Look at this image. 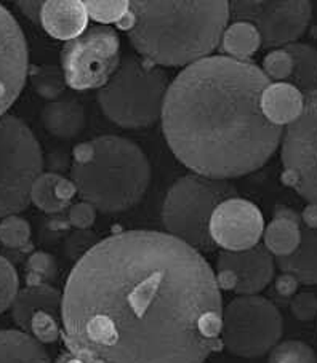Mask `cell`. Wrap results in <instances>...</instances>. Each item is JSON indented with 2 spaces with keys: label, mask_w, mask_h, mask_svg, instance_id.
I'll list each match as a JSON object with an SVG mask.
<instances>
[{
  "label": "cell",
  "mask_w": 317,
  "mask_h": 363,
  "mask_svg": "<svg viewBox=\"0 0 317 363\" xmlns=\"http://www.w3.org/2000/svg\"><path fill=\"white\" fill-rule=\"evenodd\" d=\"M284 274H290L304 285H317V229L301 228L300 245L290 256L277 258Z\"/></svg>",
  "instance_id": "obj_20"
},
{
  "label": "cell",
  "mask_w": 317,
  "mask_h": 363,
  "mask_svg": "<svg viewBox=\"0 0 317 363\" xmlns=\"http://www.w3.org/2000/svg\"><path fill=\"white\" fill-rule=\"evenodd\" d=\"M294 71V60L285 48L274 50L269 55H266L263 61V72L269 80H289Z\"/></svg>",
  "instance_id": "obj_31"
},
{
  "label": "cell",
  "mask_w": 317,
  "mask_h": 363,
  "mask_svg": "<svg viewBox=\"0 0 317 363\" xmlns=\"http://www.w3.org/2000/svg\"><path fill=\"white\" fill-rule=\"evenodd\" d=\"M72 155H74V164L87 165L93 160V155H95V147H93L91 141L77 144V146L74 147Z\"/></svg>",
  "instance_id": "obj_37"
},
{
  "label": "cell",
  "mask_w": 317,
  "mask_h": 363,
  "mask_svg": "<svg viewBox=\"0 0 317 363\" xmlns=\"http://www.w3.org/2000/svg\"><path fill=\"white\" fill-rule=\"evenodd\" d=\"M304 108V96L287 82L271 84L261 98V109L271 123L282 127L295 122Z\"/></svg>",
  "instance_id": "obj_18"
},
{
  "label": "cell",
  "mask_w": 317,
  "mask_h": 363,
  "mask_svg": "<svg viewBox=\"0 0 317 363\" xmlns=\"http://www.w3.org/2000/svg\"><path fill=\"white\" fill-rule=\"evenodd\" d=\"M28 284L40 285L53 280L58 272L57 261L52 255L45 252H35L28 259Z\"/></svg>",
  "instance_id": "obj_28"
},
{
  "label": "cell",
  "mask_w": 317,
  "mask_h": 363,
  "mask_svg": "<svg viewBox=\"0 0 317 363\" xmlns=\"http://www.w3.org/2000/svg\"><path fill=\"white\" fill-rule=\"evenodd\" d=\"M169 76L162 67L136 56L121 60L108 84L98 91V104L122 128H148L162 116Z\"/></svg>",
  "instance_id": "obj_5"
},
{
  "label": "cell",
  "mask_w": 317,
  "mask_h": 363,
  "mask_svg": "<svg viewBox=\"0 0 317 363\" xmlns=\"http://www.w3.org/2000/svg\"><path fill=\"white\" fill-rule=\"evenodd\" d=\"M294 60V71L289 84L300 90L303 96L317 91V50L308 43H291L285 47Z\"/></svg>",
  "instance_id": "obj_22"
},
{
  "label": "cell",
  "mask_w": 317,
  "mask_h": 363,
  "mask_svg": "<svg viewBox=\"0 0 317 363\" xmlns=\"http://www.w3.org/2000/svg\"><path fill=\"white\" fill-rule=\"evenodd\" d=\"M263 233L265 221L258 206L240 197L223 202L210 220L211 240L226 252L257 247Z\"/></svg>",
  "instance_id": "obj_13"
},
{
  "label": "cell",
  "mask_w": 317,
  "mask_h": 363,
  "mask_svg": "<svg viewBox=\"0 0 317 363\" xmlns=\"http://www.w3.org/2000/svg\"><path fill=\"white\" fill-rule=\"evenodd\" d=\"M60 178L61 174L58 173H42L34 181L33 189H30V202L47 215H58L67 206L61 203L55 194V187H57Z\"/></svg>",
  "instance_id": "obj_24"
},
{
  "label": "cell",
  "mask_w": 317,
  "mask_h": 363,
  "mask_svg": "<svg viewBox=\"0 0 317 363\" xmlns=\"http://www.w3.org/2000/svg\"><path fill=\"white\" fill-rule=\"evenodd\" d=\"M89 18L98 23H121L130 10L128 2H84Z\"/></svg>",
  "instance_id": "obj_29"
},
{
  "label": "cell",
  "mask_w": 317,
  "mask_h": 363,
  "mask_svg": "<svg viewBox=\"0 0 317 363\" xmlns=\"http://www.w3.org/2000/svg\"><path fill=\"white\" fill-rule=\"evenodd\" d=\"M89 13L84 2L76 0H50L43 2L40 24L55 39L74 40L84 34Z\"/></svg>",
  "instance_id": "obj_16"
},
{
  "label": "cell",
  "mask_w": 317,
  "mask_h": 363,
  "mask_svg": "<svg viewBox=\"0 0 317 363\" xmlns=\"http://www.w3.org/2000/svg\"><path fill=\"white\" fill-rule=\"evenodd\" d=\"M66 85L74 90L101 89L121 65V42L113 28L95 26L66 42L61 52Z\"/></svg>",
  "instance_id": "obj_9"
},
{
  "label": "cell",
  "mask_w": 317,
  "mask_h": 363,
  "mask_svg": "<svg viewBox=\"0 0 317 363\" xmlns=\"http://www.w3.org/2000/svg\"><path fill=\"white\" fill-rule=\"evenodd\" d=\"M290 311L300 322H309L317 317V296L314 293H300L290 303Z\"/></svg>",
  "instance_id": "obj_32"
},
{
  "label": "cell",
  "mask_w": 317,
  "mask_h": 363,
  "mask_svg": "<svg viewBox=\"0 0 317 363\" xmlns=\"http://www.w3.org/2000/svg\"><path fill=\"white\" fill-rule=\"evenodd\" d=\"M18 275L9 259L0 256V314L11 308L18 295Z\"/></svg>",
  "instance_id": "obj_30"
},
{
  "label": "cell",
  "mask_w": 317,
  "mask_h": 363,
  "mask_svg": "<svg viewBox=\"0 0 317 363\" xmlns=\"http://www.w3.org/2000/svg\"><path fill=\"white\" fill-rule=\"evenodd\" d=\"M42 168V149L33 130L15 116L0 117V221L29 205Z\"/></svg>",
  "instance_id": "obj_7"
},
{
  "label": "cell",
  "mask_w": 317,
  "mask_h": 363,
  "mask_svg": "<svg viewBox=\"0 0 317 363\" xmlns=\"http://www.w3.org/2000/svg\"><path fill=\"white\" fill-rule=\"evenodd\" d=\"M57 363H82V362H80L79 359H76V357H74V355L69 352V350H67V352L61 354V355L58 357Z\"/></svg>",
  "instance_id": "obj_40"
},
{
  "label": "cell",
  "mask_w": 317,
  "mask_h": 363,
  "mask_svg": "<svg viewBox=\"0 0 317 363\" xmlns=\"http://www.w3.org/2000/svg\"><path fill=\"white\" fill-rule=\"evenodd\" d=\"M282 181L317 205V91L304 96L300 117L282 135Z\"/></svg>",
  "instance_id": "obj_10"
},
{
  "label": "cell",
  "mask_w": 317,
  "mask_h": 363,
  "mask_svg": "<svg viewBox=\"0 0 317 363\" xmlns=\"http://www.w3.org/2000/svg\"><path fill=\"white\" fill-rule=\"evenodd\" d=\"M216 284L242 296H255L274 277V259L265 247L257 245L244 252H223L216 261Z\"/></svg>",
  "instance_id": "obj_15"
},
{
  "label": "cell",
  "mask_w": 317,
  "mask_h": 363,
  "mask_svg": "<svg viewBox=\"0 0 317 363\" xmlns=\"http://www.w3.org/2000/svg\"><path fill=\"white\" fill-rule=\"evenodd\" d=\"M298 284H300V281H298V280L294 277V275L282 274L281 277L276 279L274 286H276V291H277L281 296H291V295H295V291H296V288H298Z\"/></svg>",
  "instance_id": "obj_35"
},
{
  "label": "cell",
  "mask_w": 317,
  "mask_h": 363,
  "mask_svg": "<svg viewBox=\"0 0 317 363\" xmlns=\"http://www.w3.org/2000/svg\"><path fill=\"white\" fill-rule=\"evenodd\" d=\"M311 13V4L306 0L289 2H233L229 15L235 21L248 23L258 30L261 45L265 48L289 47L306 30Z\"/></svg>",
  "instance_id": "obj_11"
},
{
  "label": "cell",
  "mask_w": 317,
  "mask_h": 363,
  "mask_svg": "<svg viewBox=\"0 0 317 363\" xmlns=\"http://www.w3.org/2000/svg\"><path fill=\"white\" fill-rule=\"evenodd\" d=\"M28 72L26 39L13 15L0 5V117L20 96Z\"/></svg>",
  "instance_id": "obj_14"
},
{
  "label": "cell",
  "mask_w": 317,
  "mask_h": 363,
  "mask_svg": "<svg viewBox=\"0 0 317 363\" xmlns=\"http://www.w3.org/2000/svg\"><path fill=\"white\" fill-rule=\"evenodd\" d=\"M220 286L208 262L169 234L98 242L67 277L61 323L82 363H204L221 344Z\"/></svg>",
  "instance_id": "obj_1"
},
{
  "label": "cell",
  "mask_w": 317,
  "mask_h": 363,
  "mask_svg": "<svg viewBox=\"0 0 317 363\" xmlns=\"http://www.w3.org/2000/svg\"><path fill=\"white\" fill-rule=\"evenodd\" d=\"M271 80L248 61L208 56L169 85L162 130L184 167L213 179L239 178L263 167L282 141L261 98Z\"/></svg>",
  "instance_id": "obj_2"
},
{
  "label": "cell",
  "mask_w": 317,
  "mask_h": 363,
  "mask_svg": "<svg viewBox=\"0 0 317 363\" xmlns=\"http://www.w3.org/2000/svg\"><path fill=\"white\" fill-rule=\"evenodd\" d=\"M221 47L229 58L247 61V58L258 52L261 39L258 30L252 24L235 21L226 28L221 39Z\"/></svg>",
  "instance_id": "obj_23"
},
{
  "label": "cell",
  "mask_w": 317,
  "mask_h": 363,
  "mask_svg": "<svg viewBox=\"0 0 317 363\" xmlns=\"http://www.w3.org/2000/svg\"><path fill=\"white\" fill-rule=\"evenodd\" d=\"M265 248L276 258H285L295 252L301 240V220L294 210L277 206L274 220L263 233Z\"/></svg>",
  "instance_id": "obj_17"
},
{
  "label": "cell",
  "mask_w": 317,
  "mask_h": 363,
  "mask_svg": "<svg viewBox=\"0 0 317 363\" xmlns=\"http://www.w3.org/2000/svg\"><path fill=\"white\" fill-rule=\"evenodd\" d=\"M67 220H69L71 226H74L77 230H89L96 220L95 206L87 202H79L72 205L69 211H67Z\"/></svg>",
  "instance_id": "obj_34"
},
{
  "label": "cell",
  "mask_w": 317,
  "mask_h": 363,
  "mask_svg": "<svg viewBox=\"0 0 317 363\" xmlns=\"http://www.w3.org/2000/svg\"><path fill=\"white\" fill-rule=\"evenodd\" d=\"M96 245L95 234L90 230H77V233L71 234L66 240V253L74 259H80L82 256L90 252V250Z\"/></svg>",
  "instance_id": "obj_33"
},
{
  "label": "cell",
  "mask_w": 317,
  "mask_h": 363,
  "mask_svg": "<svg viewBox=\"0 0 317 363\" xmlns=\"http://www.w3.org/2000/svg\"><path fill=\"white\" fill-rule=\"evenodd\" d=\"M63 295L48 284L28 285L18 291L11 315L24 333L42 342H55L60 336Z\"/></svg>",
  "instance_id": "obj_12"
},
{
  "label": "cell",
  "mask_w": 317,
  "mask_h": 363,
  "mask_svg": "<svg viewBox=\"0 0 317 363\" xmlns=\"http://www.w3.org/2000/svg\"><path fill=\"white\" fill-rule=\"evenodd\" d=\"M30 226L24 218L13 215L0 221V243L11 250H23L29 245Z\"/></svg>",
  "instance_id": "obj_26"
},
{
  "label": "cell",
  "mask_w": 317,
  "mask_h": 363,
  "mask_svg": "<svg viewBox=\"0 0 317 363\" xmlns=\"http://www.w3.org/2000/svg\"><path fill=\"white\" fill-rule=\"evenodd\" d=\"M93 160L72 164L71 181L84 202L101 213H121L140 202L151 183V165L138 144L122 136L91 141Z\"/></svg>",
  "instance_id": "obj_4"
},
{
  "label": "cell",
  "mask_w": 317,
  "mask_h": 363,
  "mask_svg": "<svg viewBox=\"0 0 317 363\" xmlns=\"http://www.w3.org/2000/svg\"><path fill=\"white\" fill-rule=\"evenodd\" d=\"M0 363H52L42 344L24 331H0Z\"/></svg>",
  "instance_id": "obj_21"
},
{
  "label": "cell",
  "mask_w": 317,
  "mask_h": 363,
  "mask_svg": "<svg viewBox=\"0 0 317 363\" xmlns=\"http://www.w3.org/2000/svg\"><path fill=\"white\" fill-rule=\"evenodd\" d=\"M76 192H77V189H76V186H74L72 181L66 179L63 177L60 178V181L57 183V187H55V194H57L58 200L65 205H69V202Z\"/></svg>",
  "instance_id": "obj_36"
},
{
  "label": "cell",
  "mask_w": 317,
  "mask_h": 363,
  "mask_svg": "<svg viewBox=\"0 0 317 363\" xmlns=\"http://www.w3.org/2000/svg\"><path fill=\"white\" fill-rule=\"evenodd\" d=\"M303 226L308 229H317V205L309 203L301 215Z\"/></svg>",
  "instance_id": "obj_39"
},
{
  "label": "cell",
  "mask_w": 317,
  "mask_h": 363,
  "mask_svg": "<svg viewBox=\"0 0 317 363\" xmlns=\"http://www.w3.org/2000/svg\"><path fill=\"white\" fill-rule=\"evenodd\" d=\"M42 123L48 133L71 140L85 127V111L77 99L65 98L48 103L42 111Z\"/></svg>",
  "instance_id": "obj_19"
},
{
  "label": "cell",
  "mask_w": 317,
  "mask_h": 363,
  "mask_svg": "<svg viewBox=\"0 0 317 363\" xmlns=\"http://www.w3.org/2000/svg\"><path fill=\"white\" fill-rule=\"evenodd\" d=\"M20 10L23 11V15L28 18L35 24H40V15H42V7L43 2H18L16 4Z\"/></svg>",
  "instance_id": "obj_38"
},
{
  "label": "cell",
  "mask_w": 317,
  "mask_h": 363,
  "mask_svg": "<svg viewBox=\"0 0 317 363\" xmlns=\"http://www.w3.org/2000/svg\"><path fill=\"white\" fill-rule=\"evenodd\" d=\"M30 84H33L37 95L43 99H50V101H57L66 89L63 69L57 66L35 67L30 74Z\"/></svg>",
  "instance_id": "obj_25"
},
{
  "label": "cell",
  "mask_w": 317,
  "mask_h": 363,
  "mask_svg": "<svg viewBox=\"0 0 317 363\" xmlns=\"http://www.w3.org/2000/svg\"><path fill=\"white\" fill-rule=\"evenodd\" d=\"M119 23L143 58L155 66H191L220 45L229 21L228 2H130Z\"/></svg>",
  "instance_id": "obj_3"
},
{
  "label": "cell",
  "mask_w": 317,
  "mask_h": 363,
  "mask_svg": "<svg viewBox=\"0 0 317 363\" xmlns=\"http://www.w3.org/2000/svg\"><path fill=\"white\" fill-rule=\"evenodd\" d=\"M282 336V315L268 299L239 296L223 311L221 344L229 352L255 359L277 346Z\"/></svg>",
  "instance_id": "obj_8"
},
{
  "label": "cell",
  "mask_w": 317,
  "mask_h": 363,
  "mask_svg": "<svg viewBox=\"0 0 317 363\" xmlns=\"http://www.w3.org/2000/svg\"><path fill=\"white\" fill-rule=\"evenodd\" d=\"M238 197V189L226 179L201 174H186L167 192L162 206V223L169 235L182 240L196 252H213L210 220L218 206Z\"/></svg>",
  "instance_id": "obj_6"
},
{
  "label": "cell",
  "mask_w": 317,
  "mask_h": 363,
  "mask_svg": "<svg viewBox=\"0 0 317 363\" xmlns=\"http://www.w3.org/2000/svg\"><path fill=\"white\" fill-rule=\"evenodd\" d=\"M268 363H317V355L306 342L285 341L271 350Z\"/></svg>",
  "instance_id": "obj_27"
}]
</instances>
